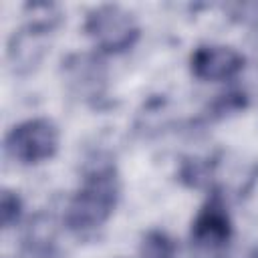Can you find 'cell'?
<instances>
[{"mask_svg": "<svg viewBox=\"0 0 258 258\" xmlns=\"http://www.w3.org/2000/svg\"><path fill=\"white\" fill-rule=\"evenodd\" d=\"M119 200V177L111 165L91 169L81 187L73 194L64 208V224L73 232H89L101 228L113 214Z\"/></svg>", "mask_w": 258, "mask_h": 258, "instance_id": "obj_1", "label": "cell"}, {"mask_svg": "<svg viewBox=\"0 0 258 258\" xmlns=\"http://www.w3.org/2000/svg\"><path fill=\"white\" fill-rule=\"evenodd\" d=\"M85 32L99 50L119 54L129 50L137 42L139 24L135 16L123 6L103 4L87 14Z\"/></svg>", "mask_w": 258, "mask_h": 258, "instance_id": "obj_2", "label": "cell"}, {"mask_svg": "<svg viewBox=\"0 0 258 258\" xmlns=\"http://www.w3.org/2000/svg\"><path fill=\"white\" fill-rule=\"evenodd\" d=\"M4 147L6 153L18 163H42L50 159L58 149V129L50 119H28L8 131Z\"/></svg>", "mask_w": 258, "mask_h": 258, "instance_id": "obj_3", "label": "cell"}, {"mask_svg": "<svg viewBox=\"0 0 258 258\" xmlns=\"http://www.w3.org/2000/svg\"><path fill=\"white\" fill-rule=\"evenodd\" d=\"M189 69L200 81H230L244 69V56L226 44H202L191 52Z\"/></svg>", "mask_w": 258, "mask_h": 258, "instance_id": "obj_4", "label": "cell"}, {"mask_svg": "<svg viewBox=\"0 0 258 258\" xmlns=\"http://www.w3.org/2000/svg\"><path fill=\"white\" fill-rule=\"evenodd\" d=\"M232 238V220L220 194L208 198L191 222V242L204 250H218Z\"/></svg>", "mask_w": 258, "mask_h": 258, "instance_id": "obj_5", "label": "cell"}, {"mask_svg": "<svg viewBox=\"0 0 258 258\" xmlns=\"http://www.w3.org/2000/svg\"><path fill=\"white\" fill-rule=\"evenodd\" d=\"M141 258H173L175 256V242L159 230H151L143 236L139 246Z\"/></svg>", "mask_w": 258, "mask_h": 258, "instance_id": "obj_6", "label": "cell"}, {"mask_svg": "<svg viewBox=\"0 0 258 258\" xmlns=\"http://www.w3.org/2000/svg\"><path fill=\"white\" fill-rule=\"evenodd\" d=\"M22 214V202L16 191L12 189H2L0 196V218H2V228H12Z\"/></svg>", "mask_w": 258, "mask_h": 258, "instance_id": "obj_7", "label": "cell"}]
</instances>
